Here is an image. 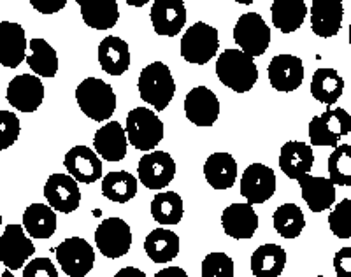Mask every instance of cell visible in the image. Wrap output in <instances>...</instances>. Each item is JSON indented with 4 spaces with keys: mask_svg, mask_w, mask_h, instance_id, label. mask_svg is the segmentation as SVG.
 I'll return each instance as SVG.
<instances>
[{
    "mask_svg": "<svg viewBox=\"0 0 351 277\" xmlns=\"http://www.w3.org/2000/svg\"><path fill=\"white\" fill-rule=\"evenodd\" d=\"M27 37L21 25L12 21L0 23V65L8 69H16L25 60Z\"/></svg>",
    "mask_w": 351,
    "mask_h": 277,
    "instance_id": "7402d4cb",
    "label": "cell"
},
{
    "mask_svg": "<svg viewBox=\"0 0 351 277\" xmlns=\"http://www.w3.org/2000/svg\"><path fill=\"white\" fill-rule=\"evenodd\" d=\"M315 163V153L309 144L299 141H288L283 144L280 153V167L288 179H299L300 176L309 174Z\"/></svg>",
    "mask_w": 351,
    "mask_h": 277,
    "instance_id": "cb8c5ba5",
    "label": "cell"
},
{
    "mask_svg": "<svg viewBox=\"0 0 351 277\" xmlns=\"http://www.w3.org/2000/svg\"><path fill=\"white\" fill-rule=\"evenodd\" d=\"M36 253V245L27 237L21 225H8L0 235V261L8 270H20Z\"/></svg>",
    "mask_w": 351,
    "mask_h": 277,
    "instance_id": "8fae6325",
    "label": "cell"
},
{
    "mask_svg": "<svg viewBox=\"0 0 351 277\" xmlns=\"http://www.w3.org/2000/svg\"><path fill=\"white\" fill-rule=\"evenodd\" d=\"M23 277H58V272L49 258H34L23 269Z\"/></svg>",
    "mask_w": 351,
    "mask_h": 277,
    "instance_id": "60d3db41",
    "label": "cell"
},
{
    "mask_svg": "<svg viewBox=\"0 0 351 277\" xmlns=\"http://www.w3.org/2000/svg\"><path fill=\"white\" fill-rule=\"evenodd\" d=\"M221 226L228 237L237 241L252 239L258 228V214L250 204H232L221 214Z\"/></svg>",
    "mask_w": 351,
    "mask_h": 277,
    "instance_id": "d6986e66",
    "label": "cell"
},
{
    "mask_svg": "<svg viewBox=\"0 0 351 277\" xmlns=\"http://www.w3.org/2000/svg\"><path fill=\"white\" fill-rule=\"evenodd\" d=\"M297 181H299L304 202L313 213H324L335 204V186L328 178L304 174Z\"/></svg>",
    "mask_w": 351,
    "mask_h": 277,
    "instance_id": "603a6c76",
    "label": "cell"
},
{
    "mask_svg": "<svg viewBox=\"0 0 351 277\" xmlns=\"http://www.w3.org/2000/svg\"><path fill=\"white\" fill-rule=\"evenodd\" d=\"M44 197L53 210L64 214L74 213L81 204V190L77 182L65 174L49 176L44 184Z\"/></svg>",
    "mask_w": 351,
    "mask_h": 277,
    "instance_id": "5bb4252c",
    "label": "cell"
},
{
    "mask_svg": "<svg viewBox=\"0 0 351 277\" xmlns=\"http://www.w3.org/2000/svg\"><path fill=\"white\" fill-rule=\"evenodd\" d=\"M219 48L218 30L211 25L197 21L181 37V56L188 64L206 65L215 58Z\"/></svg>",
    "mask_w": 351,
    "mask_h": 277,
    "instance_id": "5b68a950",
    "label": "cell"
},
{
    "mask_svg": "<svg viewBox=\"0 0 351 277\" xmlns=\"http://www.w3.org/2000/svg\"><path fill=\"white\" fill-rule=\"evenodd\" d=\"M141 99L156 111H164L172 102L176 93V83L172 72L164 62H153L144 67L137 81Z\"/></svg>",
    "mask_w": 351,
    "mask_h": 277,
    "instance_id": "3957f363",
    "label": "cell"
},
{
    "mask_svg": "<svg viewBox=\"0 0 351 277\" xmlns=\"http://www.w3.org/2000/svg\"><path fill=\"white\" fill-rule=\"evenodd\" d=\"M30 5L40 14H55L67 5V0H30Z\"/></svg>",
    "mask_w": 351,
    "mask_h": 277,
    "instance_id": "7bdbcfd3",
    "label": "cell"
},
{
    "mask_svg": "<svg viewBox=\"0 0 351 277\" xmlns=\"http://www.w3.org/2000/svg\"><path fill=\"white\" fill-rule=\"evenodd\" d=\"M153 28L158 36L176 37L186 23L183 0H155L149 11Z\"/></svg>",
    "mask_w": 351,
    "mask_h": 277,
    "instance_id": "2e32d148",
    "label": "cell"
},
{
    "mask_svg": "<svg viewBox=\"0 0 351 277\" xmlns=\"http://www.w3.org/2000/svg\"><path fill=\"white\" fill-rule=\"evenodd\" d=\"M328 174L332 184L351 186V146H337L328 156Z\"/></svg>",
    "mask_w": 351,
    "mask_h": 277,
    "instance_id": "8d00e7d4",
    "label": "cell"
},
{
    "mask_svg": "<svg viewBox=\"0 0 351 277\" xmlns=\"http://www.w3.org/2000/svg\"><path fill=\"white\" fill-rule=\"evenodd\" d=\"M127 135L125 128L118 121L106 123L100 127L93 137V147L97 156L104 158L106 162H121L127 156Z\"/></svg>",
    "mask_w": 351,
    "mask_h": 277,
    "instance_id": "44dd1931",
    "label": "cell"
},
{
    "mask_svg": "<svg viewBox=\"0 0 351 277\" xmlns=\"http://www.w3.org/2000/svg\"><path fill=\"white\" fill-rule=\"evenodd\" d=\"M21 125L14 112L0 111V151L8 149L20 137Z\"/></svg>",
    "mask_w": 351,
    "mask_h": 277,
    "instance_id": "ab89813d",
    "label": "cell"
},
{
    "mask_svg": "<svg viewBox=\"0 0 351 277\" xmlns=\"http://www.w3.org/2000/svg\"><path fill=\"white\" fill-rule=\"evenodd\" d=\"M176 176V162L165 151H152L139 160L137 178L148 190L169 186Z\"/></svg>",
    "mask_w": 351,
    "mask_h": 277,
    "instance_id": "30bf717a",
    "label": "cell"
},
{
    "mask_svg": "<svg viewBox=\"0 0 351 277\" xmlns=\"http://www.w3.org/2000/svg\"><path fill=\"white\" fill-rule=\"evenodd\" d=\"M311 30L318 37L330 39L339 34L343 27L344 9L335 0H313L311 4Z\"/></svg>",
    "mask_w": 351,
    "mask_h": 277,
    "instance_id": "ffe728a7",
    "label": "cell"
},
{
    "mask_svg": "<svg viewBox=\"0 0 351 277\" xmlns=\"http://www.w3.org/2000/svg\"><path fill=\"white\" fill-rule=\"evenodd\" d=\"M30 55L25 56L28 67L32 69L34 75L40 77H55L58 72V56L55 49L40 37H34L30 43Z\"/></svg>",
    "mask_w": 351,
    "mask_h": 277,
    "instance_id": "d6a6232c",
    "label": "cell"
},
{
    "mask_svg": "<svg viewBox=\"0 0 351 277\" xmlns=\"http://www.w3.org/2000/svg\"><path fill=\"white\" fill-rule=\"evenodd\" d=\"M183 214V198L176 191H162L152 200V216L160 225H178Z\"/></svg>",
    "mask_w": 351,
    "mask_h": 277,
    "instance_id": "e575fe53",
    "label": "cell"
},
{
    "mask_svg": "<svg viewBox=\"0 0 351 277\" xmlns=\"http://www.w3.org/2000/svg\"><path fill=\"white\" fill-rule=\"evenodd\" d=\"M0 226H2V214H0Z\"/></svg>",
    "mask_w": 351,
    "mask_h": 277,
    "instance_id": "7dc6e473",
    "label": "cell"
},
{
    "mask_svg": "<svg viewBox=\"0 0 351 277\" xmlns=\"http://www.w3.org/2000/svg\"><path fill=\"white\" fill-rule=\"evenodd\" d=\"M0 277H14L12 276V272L11 270H8V269H0Z\"/></svg>",
    "mask_w": 351,
    "mask_h": 277,
    "instance_id": "bcb514c9",
    "label": "cell"
},
{
    "mask_svg": "<svg viewBox=\"0 0 351 277\" xmlns=\"http://www.w3.org/2000/svg\"><path fill=\"white\" fill-rule=\"evenodd\" d=\"M5 99L21 112H36L44 100V84L34 74H21L12 77L8 84Z\"/></svg>",
    "mask_w": 351,
    "mask_h": 277,
    "instance_id": "4fadbf2b",
    "label": "cell"
},
{
    "mask_svg": "<svg viewBox=\"0 0 351 277\" xmlns=\"http://www.w3.org/2000/svg\"><path fill=\"white\" fill-rule=\"evenodd\" d=\"M234 40L250 58L262 56L271 44V28L258 12H246L234 27Z\"/></svg>",
    "mask_w": 351,
    "mask_h": 277,
    "instance_id": "52a82bcc",
    "label": "cell"
},
{
    "mask_svg": "<svg viewBox=\"0 0 351 277\" xmlns=\"http://www.w3.org/2000/svg\"><path fill=\"white\" fill-rule=\"evenodd\" d=\"M351 132L350 112L335 107H328L324 115L315 116L309 123V141L311 146H328L332 149L337 147L341 138Z\"/></svg>",
    "mask_w": 351,
    "mask_h": 277,
    "instance_id": "8992f818",
    "label": "cell"
},
{
    "mask_svg": "<svg viewBox=\"0 0 351 277\" xmlns=\"http://www.w3.org/2000/svg\"><path fill=\"white\" fill-rule=\"evenodd\" d=\"M56 261L69 277H84L95 265V251L81 237H69L55 248Z\"/></svg>",
    "mask_w": 351,
    "mask_h": 277,
    "instance_id": "ba28073f",
    "label": "cell"
},
{
    "mask_svg": "<svg viewBox=\"0 0 351 277\" xmlns=\"http://www.w3.org/2000/svg\"><path fill=\"white\" fill-rule=\"evenodd\" d=\"M114 277H148V276H146L141 269H137V267H125V269L118 270V272L114 274Z\"/></svg>",
    "mask_w": 351,
    "mask_h": 277,
    "instance_id": "f6af8a7d",
    "label": "cell"
},
{
    "mask_svg": "<svg viewBox=\"0 0 351 277\" xmlns=\"http://www.w3.org/2000/svg\"><path fill=\"white\" fill-rule=\"evenodd\" d=\"M100 69L109 75H121L130 69V48L118 36H109L99 44Z\"/></svg>",
    "mask_w": 351,
    "mask_h": 277,
    "instance_id": "d4e9b609",
    "label": "cell"
},
{
    "mask_svg": "<svg viewBox=\"0 0 351 277\" xmlns=\"http://www.w3.org/2000/svg\"><path fill=\"white\" fill-rule=\"evenodd\" d=\"M204 176L215 190H228L237 178V162L228 153H213L204 163Z\"/></svg>",
    "mask_w": 351,
    "mask_h": 277,
    "instance_id": "484cf974",
    "label": "cell"
},
{
    "mask_svg": "<svg viewBox=\"0 0 351 277\" xmlns=\"http://www.w3.org/2000/svg\"><path fill=\"white\" fill-rule=\"evenodd\" d=\"M344 91V80L335 69H318L313 74L311 95L325 106H334Z\"/></svg>",
    "mask_w": 351,
    "mask_h": 277,
    "instance_id": "4dcf8cb0",
    "label": "cell"
},
{
    "mask_svg": "<svg viewBox=\"0 0 351 277\" xmlns=\"http://www.w3.org/2000/svg\"><path fill=\"white\" fill-rule=\"evenodd\" d=\"M287 265V251L278 244H263L252 254V272L255 277H280Z\"/></svg>",
    "mask_w": 351,
    "mask_h": 277,
    "instance_id": "f1b7e54d",
    "label": "cell"
},
{
    "mask_svg": "<svg viewBox=\"0 0 351 277\" xmlns=\"http://www.w3.org/2000/svg\"><path fill=\"white\" fill-rule=\"evenodd\" d=\"M274 230L283 239H297L306 226L302 209L295 204H283L272 214Z\"/></svg>",
    "mask_w": 351,
    "mask_h": 277,
    "instance_id": "d590c367",
    "label": "cell"
},
{
    "mask_svg": "<svg viewBox=\"0 0 351 277\" xmlns=\"http://www.w3.org/2000/svg\"><path fill=\"white\" fill-rule=\"evenodd\" d=\"M316 277H327V276H316Z\"/></svg>",
    "mask_w": 351,
    "mask_h": 277,
    "instance_id": "c3c4849f",
    "label": "cell"
},
{
    "mask_svg": "<svg viewBox=\"0 0 351 277\" xmlns=\"http://www.w3.org/2000/svg\"><path fill=\"white\" fill-rule=\"evenodd\" d=\"M23 230L34 239H49L56 232V214L46 204H32L23 213Z\"/></svg>",
    "mask_w": 351,
    "mask_h": 277,
    "instance_id": "1f68e13d",
    "label": "cell"
},
{
    "mask_svg": "<svg viewBox=\"0 0 351 277\" xmlns=\"http://www.w3.org/2000/svg\"><path fill=\"white\" fill-rule=\"evenodd\" d=\"M202 277H234V261L225 253H209L202 261Z\"/></svg>",
    "mask_w": 351,
    "mask_h": 277,
    "instance_id": "f35d334b",
    "label": "cell"
},
{
    "mask_svg": "<svg viewBox=\"0 0 351 277\" xmlns=\"http://www.w3.org/2000/svg\"><path fill=\"white\" fill-rule=\"evenodd\" d=\"M83 21L95 30H109L120 20V9L116 0H93L77 2Z\"/></svg>",
    "mask_w": 351,
    "mask_h": 277,
    "instance_id": "83f0119b",
    "label": "cell"
},
{
    "mask_svg": "<svg viewBox=\"0 0 351 277\" xmlns=\"http://www.w3.org/2000/svg\"><path fill=\"white\" fill-rule=\"evenodd\" d=\"M272 23L283 34H291L302 27L307 14L304 0H276L271 5Z\"/></svg>",
    "mask_w": 351,
    "mask_h": 277,
    "instance_id": "f546056e",
    "label": "cell"
},
{
    "mask_svg": "<svg viewBox=\"0 0 351 277\" xmlns=\"http://www.w3.org/2000/svg\"><path fill=\"white\" fill-rule=\"evenodd\" d=\"M267 74L276 91H295L304 81L302 60L293 55H276L269 64Z\"/></svg>",
    "mask_w": 351,
    "mask_h": 277,
    "instance_id": "e0dca14e",
    "label": "cell"
},
{
    "mask_svg": "<svg viewBox=\"0 0 351 277\" xmlns=\"http://www.w3.org/2000/svg\"><path fill=\"white\" fill-rule=\"evenodd\" d=\"M102 195L116 204H127L137 195V178L127 171L109 172L102 178Z\"/></svg>",
    "mask_w": 351,
    "mask_h": 277,
    "instance_id": "836d02e7",
    "label": "cell"
},
{
    "mask_svg": "<svg viewBox=\"0 0 351 277\" xmlns=\"http://www.w3.org/2000/svg\"><path fill=\"white\" fill-rule=\"evenodd\" d=\"M77 106L93 121H108L116 111V93L112 86L99 77H86L76 88Z\"/></svg>",
    "mask_w": 351,
    "mask_h": 277,
    "instance_id": "7a4b0ae2",
    "label": "cell"
},
{
    "mask_svg": "<svg viewBox=\"0 0 351 277\" xmlns=\"http://www.w3.org/2000/svg\"><path fill=\"white\" fill-rule=\"evenodd\" d=\"M155 277H188V274L181 267H167V269L156 272Z\"/></svg>",
    "mask_w": 351,
    "mask_h": 277,
    "instance_id": "ee69618b",
    "label": "cell"
},
{
    "mask_svg": "<svg viewBox=\"0 0 351 277\" xmlns=\"http://www.w3.org/2000/svg\"><path fill=\"white\" fill-rule=\"evenodd\" d=\"M65 169L69 171L71 178L76 182H92L102 179V162L88 146H74L67 155H65Z\"/></svg>",
    "mask_w": 351,
    "mask_h": 277,
    "instance_id": "ac0fdd59",
    "label": "cell"
},
{
    "mask_svg": "<svg viewBox=\"0 0 351 277\" xmlns=\"http://www.w3.org/2000/svg\"><path fill=\"white\" fill-rule=\"evenodd\" d=\"M216 75L221 84L236 93H246L258 81V69L253 58L241 49H225L216 62Z\"/></svg>",
    "mask_w": 351,
    "mask_h": 277,
    "instance_id": "6da1fadb",
    "label": "cell"
},
{
    "mask_svg": "<svg viewBox=\"0 0 351 277\" xmlns=\"http://www.w3.org/2000/svg\"><path fill=\"white\" fill-rule=\"evenodd\" d=\"M274 191L276 174L271 167L263 163H252L244 169L241 178V195L246 198L250 206L267 202Z\"/></svg>",
    "mask_w": 351,
    "mask_h": 277,
    "instance_id": "7c38bea8",
    "label": "cell"
},
{
    "mask_svg": "<svg viewBox=\"0 0 351 277\" xmlns=\"http://www.w3.org/2000/svg\"><path fill=\"white\" fill-rule=\"evenodd\" d=\"M184 115L197 127H213L219 116L218 97L206 86L193 88L184 97Z\"/></svg>",
    "mask_w": 351,
    "mask_h": 277,
    "instance_id": "9a60e30c",
    "label": "cell"
},
{
    "mask_svg": "<svg viewBox=\"0 0 351 277\" xmlns=\"http://www.w3.org/2000/svg\"><path fill=\"white\" fill-rule=\"evenodd\" d=\"M328 226L332 234L339 239L351 237V200L344 198L343 202L334 206L328 216Z\"/></svg>",
    "mask_w": 351,
    "mask_h": 277,
    "instance_id": "74e56055",
    "label": "cell"
},
{
    "mask_svg": "<svg viewBox=\"0 0 351 277\" xmlns=\"http://www.w3.org/2000/svg\"><path fill=\"white\" fill-rule=\"evenodd\" d=\"M125 135L136 149H155L164 138V121L148 107H134L127 116Z\"/></svg>",
    "mask_w": 351,
    "mask_h": 277,
    "instance_id": "277c9868",
    "label": "cell"
},
{
    "mask_svg": "<svg viewBox=\"0 0 351 277\" xmlns=\"http://www.w3.org/2000/svg\"><path fill=\"white\" fill-rule=\"evenodd\" d=\"M144 251L153 263H167L180 254V237L167 228H155L144 241Z\"/></svg>",
    "mask_w": 351,
    "mask_h": 277,
    "instance_id": "4316f807",
    "label": "cell"
},
{
    "mask_svg": "<svg viewBox=\"0 0 351 277\" xmlns=\"http://www.w3.org/2000/svg\"><path fill=\"white\" fill-rule=\"evenodd\" d=\"M334 269L339 277H351V248H343L334 256Z\"/></svg>",
    "mask_w": 351,
    "mask_h": 277,
    "instance_id": "b9f144b4",
    "label": "cell"
},
{
    "mask_svg": "<svg viewBox=\"0 0 351 277\" xmlns=\"http://www.w3.org/2000/svg\"><path fill=\"white\" fill-rule=\"evenodd\" d=\"M95 244L106 258H121L132 248V232L127 221L120 218H108L95 230Z\"/></svg>",
    "mask_w": 351,
    "mask_h": 277,
    "instance_id": "9c48e42d",
    "label": "cell"
}]
</instances>
